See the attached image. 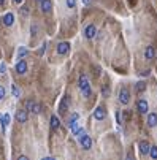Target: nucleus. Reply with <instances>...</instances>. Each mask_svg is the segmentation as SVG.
<instances>
[{
  "mask_svg": "<svg viewBox=\"0 0 157 160\" xmlns=\"http://www.w3.org/2000/svg\"><path fill=\"white\" fill-rule=\"evenodd\" d=\"M80 143H81L83 149H86V151L92 147V138L87 135H80Z\"/></svg>",
  "mask_w": 157,
  "mask_h": 160,
  "instance_id": "nucleus-1",
  "label": "nucleus"
},
{
  "mask_svg": "<svg viewBox=\"0 0 157 160\" xmlns=\"http://www.w3.org/2000/svg\"><path fill=\"white\" fill-rule=\"evenodd\" d=\"M119 102L122 105H127L128 102H130V93H128L127 89H121V92H119Z\"/></svg>",
  "mask_w": 157,
  "mask_h": 160,
  "instance_id": "nucleus-2",
  "label": "nucleus"
},
{
  "mask_svg": "<svg viewBox=\"0 0 157 160\" xmlns=\"http://www.w3.org/2000/svg\"><path fill=\"white\" fill-rule=\"evenodd\" d=\"M78 87H80L81 90L87 89V87H91V84H89V78L86 75H81L80 76V81H78Z\"/></svg>",
  "mask_w": 157,
  "mask_h": 160,
  "instance_id": "nucleus-3",
  "label": "nucleus"
},
{
  "mask_svg": "<svg viewBox=\"0 0 157 160\" xmlns=\"http://www.w3.org/2000/svg\"><path fill=\"white\" fill-rule=\"evenodd\" d=\"M105 116H106V109H105L103 106H98V108L94 111V117L97 119V120H102V119H105Z\"/></svg>",
  "mask_w": 157,
  "mask_h": 160,
  "instance_id": "nucleus-4",
  "label": "nucleus"
},
{
  "mask_svg": "<svg viewBox=\"0 0 157 160\" xmlns=\"http://www.w3.org/2000/svg\"><path fill=\"white\" fill-rule=\"evenodd\" d=\"M27 108H29V111H32L33 114H40L41 113V106L35 102H29L27 103Z\"/></svg>",
  "mask_w": 157,
  "mask_h": 160,
  "instance_id": "nucleus-5",
  "label": "nucleus"
},
{
  "mask_svg": "<svg viewBox=\"0 0 157 160\" xmlns=\"http://www.w3.org/2000/svg\"><path fill=\"white\" fill-rule=\"evenodd\" d=\"M16 120L21 124H26L27 122V111H24V109H19L18 113H16Z\"/></svg>",
  "mask_w": 157,
  "mask_h": 160,
  "instance_id": "nucleus-6",
  "label": "nucleus"
},
{
  "mask_svg": "<svg viewBox=\"0 0 157 160\" xmlns=\"http://www.w3.org/2000/svg\"><path fill=\"white\" fill-rule=\"evenodd\" d=\"M16 71H18L19 75H24L26 71H27V64H26V60H19L18 64H16Z\"/></svg>",
  "mask_w": 157,
  "mask_h": 160,
  "instance_id": "nucleus-7",
  "label": "nucleus"
},
{
  "mask_svg": "<svg viewBox=\"0 0 157 160\" xmlns=\"http://www.w3.org/2000/svg\"><path fill=\"white\" fill-rule=\"evenodd\" d=\"M0 124H2V129H3V130L8 127V124H10V114H8V113L0 114Z\"/></svg>",
  "mask_w": 157,
  "mask_h": 160,
  "instance_id": "nucleus-8",
  "label": "nucleus"
},
{
  "mask_svg": "<svg viewBox=\"0 0 157 160\" xmlns=\"http://www.w3.org/2000/svg\"><path fill=\"white\" fill-rule=\"evenodd\" d=\"M84 35H86V38H94L95 37V25L89 24L86 29H84Z\"/></svg>",
  "mask_w": 157,
  "mask_h": 160,
  "instance_id": "nucleus-9",
  "label": "nucleus"
},
{
  "mask_svg": "<svg viewBox=\"0 0 157 160\" xmlns=\"http://www.w3.org/2000/svg\"><path fill=\"white\" fill-rule=\"evenodd\" d=\"M53 8V2L51 0H41V11L43 13H49Z\"/></svg>",
  "mask_w": 157,
  "mask_h": 160,
  "instance_id": "nucleus-10",
  "label": "nucleus"
},
{
  "mask_svg": "<svg viewBox=\"0 0 157 160\" xmlns=\"http://www.w3.org/2000/svg\"><path fill=\"white\" fill-rule=\"evenodd\" d=\"M138 149H140V152L141 154H149V149H151V146L148 144V141H141V143H138Z\"/></svg>",
  "mask_w": 157,
  "mask_h": 160,
  "instance_id": "nucleus-11",
  "label": "nucleus"
},
{
  "mask_svg": "<svg viewBox=\"0 0 157 160\" xmlns=\"http://www.w3.org/2000/svg\"><path fill=\"white\" fill-rule=\"evenodd\" d=\"M68 49H70V45L67 41L59 43V45H57V52L59 54H67V52H68Z\"/></svg>",
  "mask_w": 157,
  "mask_h": 160,
  "instance_id": "nucleus-12",
  "label": "nucleus"
},
{
  "mask_svg": "<svg viewBox=\"0 0 157 160\" xmlns=\"http://www.w3.org/2000/svg\"><path fill=\"white\" fill-rule=\"evenodd\" d=\"M13 22H14L13 13H7V14L3 16V24H5V25H13Z\"/></svg>",
  "mask_w": 157,
  "mask_h": 160,
  "instance_id": "nucleus-13",
  "label": "nucleus"
},
{
  "mask_svg": "<svg viewBox=\"0 0 157 160\" xmlns=\"http://www.w3.org/2000/svg\"><path fill=\"white\" fill-rule=\"evenodd\" d=\"M138 111L141 114H146L148 113V102L146 100H140L138 102Z\"/></svg>",
  "mask_w": 157,
  "mask_h": 160,
  "instance_id": "nucleus-14",
  "label": "nucleus"
},
{
  "mask_svg": "<svg viewBox=\"0 0 157 160\" xmlns=\"http://www.w3.org/2000/svg\"><path fill=\"white\" fill-rule=\"evenodd\" d=\"M148 125L149 127H155L157 125V114L155 113H151L148 116Z\"/></svg>",
  "mask_w": 157,
  "mask_h": 160,
  "instance_id": "nucleus-15",
  "label": "nucleus"
},
{
  "mask_svg": "<svg viewBox=\"0 0 157 160\" xmlns=\"http://www.w3.org/2000/svg\"><path fill=\"white\" fill-rule=\"evenodd\" d=\"M154 56H155L154 48H152V46H148V48H146V51H144V57H146L148 60H151V59H154Z\"/></svg>",
  "mask_w": 157,
  "mask_h": 160,
  "instance_id": "nucleus-16",
  "label": "nucleus"
},
{
  "mask_svg": "<svg viewBox=\"0 0 157 160\" xmlns=\"http://www.w3.org/2000/svg\"><path fill=\"white\" fill-rule=\"evenodd\" d=\"M51 127H53L54 130H57L59 127H60V122H59V119L56 117V116H53V117H51Z\"/></svg>",
  "mask_w": 157,
  "mask_h": 160,
  "instance_id": "nucleus-17",
  "label": "nucleus"
},
{
  "mask_svg": "<svg viewBox=\"0 0 157 160\" xmlns=\"http://www.w3.org/2000/svg\"><path fill=\"white\" fill-rule=\"evenodd\" d=\"M149 156L152 157L154 160H157V146H152V147L149 149Z\"/></svg>",
  "mask_w": 157,
  "mask_h": 160,
  "instance_id": "nucleus-18",
  "label": "nucleus"
},
{
  "mask_svg": "<svg viewBox=\"0 0 157 160\" xmlns=\"http://www.w3.org/2000/svg\"><path fill=\"white\" fill-rule=\"evenodd\" d=\"M11 93H13V95H14L16 98H18V97L21 95V92H19V89H18V87H16L14 84H13V86H11Z\"/></svg>",
  "mask_w": 157,
  "mask_h": 160,
  "instance_id": "nucleus-19",
  "label": "nucleus"
},
{
  "mask_svg": "<svg viewBox=\"0 0 157 160\" xmlns=\"http://www.w3.org/2000/svg\"><path fill=\"white\" fill-rule=\"evenodd\" d=\"M144 87H146V82H137V90L138 92H141V90H144Z\"/></svg>",
  "mask_w": 157,
  "mask_h": 160,
  "instance_id": "nucleus-20",
  "label": "nucleus"
},
{
  "mask_svg": "<svg viewBox=\"0 0 157 160\" xmlns=\"http://www.w3.org/2000/svg\"><path fill=\"white\" fill-rule=\"evenodd\" d=\"M67 106H68V98H64V100H62V103H60V109H64V111H65V109H67Z\"/></svg>",
  "mask_w": 157,
  "mask_h": 160,
  "instance_id": "nucleus-21",
  "label": "nucleus"
},
{
  "mask_svg": "<svg viewBox=\"0 0 157 160\" xmlns=\"http://www.w3.org/2000/svg\"><path fill=\"white\" fill-rule=\"evenodd\" d=\"M27 52H29V51H27L26 48H19V52H18V56H19V57H24V56H27Z\"/></svg>",
  "mask_w": 157,
  "mask_h": 160,
  "instance_id": "nucleus-22",
  "label": "nucleus"
},
{
  "mask_svg": "<svg viewBox=\"0 0 157 160\" xmlns=\"http://www.w3.org/2000/svg\"><path fill=\"white\" fill-rule=\"evenodd\" d=\"M81 92H83L84 97H89V95H91V87H87V89H84V90H81Z\"/></svg>",
  "mask_w": 157,
  "mask_h": 160,
  "instance_id": "nucleus-23",
  "label": "nucleus"
},
{
  "mask_svg": "<svg viewBox=\"0 0 157 160\" xmlns=\"http://www.w3.org/2000/svg\"><path fill=\"white\" fill-rule=\"evenodd\" d=\"M67 5H68L70 8H73L75 5H76V0H67Z\"/></svg>",
  "mask_w": 157,
  "mask_h": 160,
  "instance_id": "nucleus-24",
  "label": "nucleus"
},
{
  "mask_svg": "<svg viewBox=\"0 0 157 160\" xmlns=\"http://www.w3.org/2000/svg\"><path fill=\"white\" fill-rule=\"evenodd\" d=\"M3 98H5V89L0 86V100H3Z\"/></svg>",
  "mask_w": 157,
  "mask_h": 160,
  "instance_id": "nucleus-25",
  "label": "nucleus"
},
{
  "mask_svg": "<svg viewBox=\"0 0 157 160\" xmlns=\"http://www.w3.org/2000/svg\"><path fill=\"white\" fill-rule=\"evenodd\" d=\"M7 71V67H5V64H2L0 65V73H5Z\"/></svg>",
  "mask_w": 157,
  "mask_h": 160,
  "instance_id": "nucleus-26",
  "label": "nucleus"
},
{
  "mask_svg": "<svg viewBox=\"0 0 157 160\" xmlns=\"http://www.w3.org/2000/svg\"><path fill=\"white\" fill-rule=\"evenodd\" d=\"M116 119H117V124H121V113L119 111L116 113Z\"/></svg>",
  "mask_w": 157,
  "mask_h": 160,
  "instance_id": "nucleus-27",
  "label": "nucleus"
},
{
  "mask_svg": "<svg viewBox=\"0 0 157 160\" xmlns=\"http://www.w3.org/2000/svg\"><path fill=\"white\" fill-rule=\"evenodd\" d=\"M21 13H22V14H27V13H29V8H27V7H24V8L21 10Z\"/></svg>",
  "mask_w": 157,
  "mask_h": 160,
  "instance_id": "nucleus-28",
  "label": "nucleus"
},
{
  "mask_svg": "<svg viewBox=\"0 0 157 160\" xmlns=\"http://www.w3.org/2000/svg\"><path fill=\"white\" fill-rule=\"evenodd\" d=\"M125 160H135V159H133L132 154H127V159H125Z\"/></svg>",
  "mask_w": 157,
  "mask_h": 160,
  "instance_id": "nucleus-29",
  "label": "nucleus"
},
{
  "mask_svg": "<svg viewBox=\"0 0 157 160\" xmlns=\"http://www.w3.org/2000/svg\"><path fill=\"white\" fill-rule=\"evenodd\" d=\"M108 93H110V90H108V89H106V87H105V89H103V95L106 97V95H108Z\"/></svg>",
  "mask_w": 157,
  "mask_h": 160,
  "instance_id": "nucleus-30",
  "label": "nucleus"
},
{
  "mask_svg": "<svg viewBox=\"0 0 157 160\" xmlns=\"http://www.w3.org/2000/svg\"><path fill=\"white\" fill-rule=\"evenodd\" d=\"M18 160H29V157H26V156H21Z\"/></svg>",
  "mask_w": 157,
  "mask_h": 160,
  "instance_id": "nucleus-31",
  "label": "nucleus"
},
{
  "mask_svg": "<svg viewBox=\"0 0 157 160\" xmlns=\"http://www.w3.org/2000/svg\"><path fill=\"white\" fill-rule=\"evenodd\" d=\"M44 48H46V46H44V45H43V46H41V49H40V56H41V54L44 52Z\"/></svg>",
  "mask_w": 157,
  "mask_h": 160,
  "instance_id": "nucleus-32",
  "label": "nucleus"
},
{
  "mask_svg": "<svg viewBox=\"0 0 157 160\" xmlns=\"http://www.w3.org/2000/svg\"><path fill=\"white\" fill-rule=\"evenodd\" d=\"M41 160H56V159H53V157H44V159H41Z\"/></svg>",
  "mask_w": 157,
  "mask_h": 160,
  "instance_id": "nucleus-33",
  "label": "nucleus"
},
{
  "mask_svg": "<svg viewBox=\"0 0 157 160\" xmlns=\"http://www.w3.org/2000/svg\"><path fill=\"white\" fill-rule=\"evenodd\" d=\"M84 3H86V5H87V3H91V0H84Z\"/></svg>",
  "mask_w": 157,
  "mask_h": 160,
  "instance_id": "nucleus-34",
  "label": "nucleus"
},
{
  "mask_svg": "<svg viewBox=\"0 0 157 160\" xmlns=\"http://www.w3.org/2000/svg\"><path fill=\"white\" fill-rule=\"evenodd\" d=\"M14 2H16V3H21V2H22V0H14Z\"/></svg>",
  "mask_w": 157,
  "mask_h": 160,
  "instance_id": "nucleus-35",
  "label": "nucleus"
},
{
  "mask_svg": "<svg viewBox=\"0 0 157 160\" xmlns=\"http://www.w3.org/2000/svg\"><path fill=\"white\" fill-rule=\"evenodd\" d=\"M5 3V0H0V5H3Z\"/></svg>",
  "mask_w": 157,
  "mask_h": 160,
  "instance_id": "nucleus-36",
  "label": "nucleus"
}]
</instances>
